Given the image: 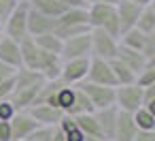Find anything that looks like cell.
<instances>
[{
  "mask_svg": "<svg viewBox=\"0 0 155 141\" xmlns=\"http://www.w3.org/2000/svg\"><path fill=\"white\" fill-rule=\"evenodd\" d=\"M119 43L130 49L140 51L149 62H155V34H144L136 28H130L119 37Z\"/></svg>",
  "mask_w": 155,
  "mask_h": 141,
  "instance_id": "1",
  "label": "cell"
},
{
  "mask_svg": "<svg viewBox=\"0 0 155 141\" xmlns=\"http://www.w3.org/2000/svg\"><path fill=\"white\" fill-rule=\"evenodd\" d=\"M89 41H91V58H100V60L108 62L117 56L119 41L113 39L110 34H106L102 28H91L89 30Z\"/></svg>",
  "mask_w": 155,
  "mask_h": 141,
  "instance_id": "2",
  "label": "cell"
},
{
  "mask_svg": "<svg viewBox=\"0 0 155 141\" xmlns=\"http://www.w3.org/2000/svg\"><path fill=\"white\" fill-rule=\"evenodd\" d=\"M2 34L13 39V41H21L28 34V5H17L13 9V13L7 17V22L2 24Z\"/></svg>",
  "mask_w": 155,
  "mask_h": 141,
  "instance_id": "3",
  "label": "cell"
},
{
  "mask_svg": "<svg viewBox=\"0 0 155 141\" xmlns=\"http://www.w3.org/2000/svg\"><path fill=\"white\" fill-rule=\"evenodd\" d=\"M77 88L85 92V96L89 98L94 111H96V109H104V107L115 105V88L98 86V83H91V81H87V79H83L81 83H77Z\"/></svg>",
  "mask_w": 155,
  "mask_h": 141,
  "instance_id": "4",
  "label": "cell"
},
{
  "mask_svg": "<svg viewBox=\"0 0 155 141\" xmlns=\"http://www.w3.org/2000/svg\"><path fill=\"white\" fill-rule=\"evenodd\" d=\"M115 107L119 111H127V113H134L136 109H140L142 107V88H138L136 83L117 86L115 88Z\"/></svg>",
  "mask_w": 155,
  "mask_h": 141,
  "instance_id": "5",
  "label": "cell"
},
{
  "mask_svg": "<svg viewBox=\"0 0 155 141\" xmlns=\"http://www.w3.org/2000/svg\"><path fill=\"white\" fill-rule=\"evenodd\" d=\"M60 58H62V62H66V60H77V58H91V41H89V32L62 41Z\"/></svg>",
  "mask_w": 155,
  "mask_h": 141,
  "instance_id": "6",
  "label": "cell"
},
{
  "mask_svg": "<svg viewBox=\"0 0 155 141\" xmlns=\"http://www.w3.org/2000/svg\"><path fill=\"white\" fill-rule=\"evenodd\" d=\"M87 69H89V58L66 60V62H62L60 81H64L66 86H77L87 77Z\"/></svg>",
  "mask_w": 155,
  "mask_h": 141,
  "instance_id": "7",
  "label": "cell"
},
{
  "mask_svg": "<svg viewBox=\"0 0 155 141\" xmlns=\"http://www.w3.org/2000/svg\"><path fill=\"white\" fill-rule=\"evenodd\" d=\"M87 81L98 83V86H108V88H117L115 75L110 71V64L106 60L100 58H89V69H87Z\"/></svg>",
  "mask_w": 155,
  "mask_h": 141,
  "instance_id": "8",
  "label": "cell"
},
{
  "mask_svg": "<svg viewBox=\"0 0 155 141\" xmlns=\"http://www.w3.org/2000/svg\"><path fill=\"white\" fill-rule=\"evenodd\" d=\"M41 124L34 122V118L28 111H15V115L9 120V128H11V141H26L28 135Z\"/></svg>",
  "mask_w": 155,
  "mask_h": 141,
  "instance_id": "9",
  "label": "cell"
},
{
  "mask_svg": "<svg viewBox=\"0 0 155 141\" xmlns=\"http://www.w3.org/2000/svg\"><path fill=\"white\" fill-rule=\"evenodd\" d=\"M26 111H28V113L34 118V122L41 124V126H58L60 120L66 115L62 109H58V107H53V105H32V107H28Z\"/></svg>",
  "mask_w": 155,
  "mask_h": 141,
  "instance_id": "10",
  "label": "cell"
},
{
  "mask_svg": "<svg viewBox=\"0 0 155 141\" xmlns=\"http://www.w3.org/2000/svg\"><path fill=\"white\" fill-rule=\"evenodd\" d=\"M58 26V17H49V15H43L34 9L28 7V34L30 37H38V34H47V32H53Z\"/></svg>",
  "mask_w": 155,
  "mask_h": 141,
  "instance_id": "11",
  "label": "cell"
},
{
  "mask_svg": "<svg viewBox=\"0 0 155 141\" xmlns=\"http://www.w3.org/2000/svg\"><path fill=\"white\" fill-rule=\"evenodd\" d=\"M119 62H123L134 75H138L147 64H149V60L140 54V51H136V49H130V47H125V45H121L119 43V47H117V56H115Z\"/></svg>",
  "mask_w": 155,
  "mask_h": 141,
  "instance_id": "12",
  "label": "cell"
},
{
  "mask_svg": "<svg viewBox=\"0 0 155 141\" xmlns=\"http://www.w3.org/2000/svg\"><path fill=\"white\" fill-rule=\"evenodd\" d=\"M140 11H142V7L130 2V0H119V2H117L115 13H117V17H119V24H121V30H123V32L136 26V19H138Z\"/></svg>",
  "mask_w": 155,
  "mask_h": 141,
  "instance_id": "13",
  "label": "cell"
},
{
  "mask_svg": "<svg viewBox=\"0 0 155 141\" xmlns=\"http://www.w3.org/2000/svg\"><path fill=\"white\" fill-rule=\"evenodd\" d=\"M45 79H60V71H62V58L58 54L51 51H43L38 56V69H36Z\"/></svg>",
  "mask_w": 155,
  "mask_h": 141,
  "instance_id": "14",
  "label": "cell"
},
{
  "mask_svg": "<svg viewBox=\"0 0 155 141\" xmlns=\"http://www.w3.org/2000/svg\"><path fill=\"white\" fill-rule=\"evenodd\" d=\"M136 132H138V128H136V124H134L132 113L119 111V113H117L115 132H113V139H110V141H132Z\"/></svg>",
  "mask_w": 155,
  "mask_h": 141,
  "instance_id": "15",
  "label": "cell"
},
{
  "mask_svg": "<svg viewBox=\"0 0 155 141\" xmlns=\"http://www.w3.org/2000/svg\"><path fill=\"white\" fill-rule=\"evenodd\" d=\"M113 15H115V7H113V5L89 2V7H87V22H89V28H102Z\"/></svg>",
  "mask_w": 155,
  "mask_h": 141,
  "instance_id": "16",
  "label": "cell"
},
{
  "mask_svg": "<svg viewBox=\"0 0 155 141\" xmlns=\"http://www.w3.org/2000/svg\"><path fill=\"white\" fill-rule=\"evenodd\" d=\"M0 62H5L13 69H21V51H19V43L5 37L0 39Z\"/></svg>",
  "mask_w": 155,
  "mask_h": 141,
  "instance_id": "17",
  "label": "cell"
},
{
  "mask_svg": "<svg viewBox=\"0 0 155 141\" xmlns=\"http://www.w3.org/2000/svg\"><path fill=\"white\" fill-rule=\"evenodd\" d=\"M117 113H119V109H117L115 105L104 107V109H96V111H94V115H96V120H98V124H100V130H102L104 139H108V141L113 139V132H115Z\"/></svg>",
  "mask_w": 155,
  "mask_h": 141,
  "instance_id": "18",
  "label": "cell"
},
{
  "mask_svg": "<svg viewBox=\"0 0 155 141\" xmlns=\"http://www.w3.org/2000/svg\"><path fill=\"white\" fill-rule=\"evenodd\" d=\"M19 51H21V66L36 71V69H38V56H41V49L36 47V43H34L32 37H26V39L19 41Z\"/></svg>",
  "mask_w": 155,
  "mask_h": 141,
  "instance_id": "19",
  "label": "cell"
},
{
  "mask_svg": "<svg viewBox=\"0 0 155 141\" xmlns=\"http://www.w3.org/2000/svg\"><path fill=\"white\" fill-rule=\"evenodd\" d=\"M72 120L77 122L79 130H81L85 137H102V139H104V135H102V130H100V124H98V120H96V115H94V113L72 115Z\"/></svg>",
  "mask_w": 155,
  "mask_h": 141,
  "instance_id": "20",
  "label": "cell"
},
{
  "mask_svg": "<svg viewBox=\"0 0 155 141\" xmlns=\"http://www.w3.org/2000/svg\"><path fill=\"white\" fill-rule=\"evenodd\" d=\"M81 113H94V107H91L89 98L85 96V92L74 86V90H72V103H70L66 115H81Z\"/></svg>",
  "mask_w": 155,
  "mask_h": 141,
  "instance_id": "21",
  "label": "cell"
},
{
  "mask_svg": "<svg viewBox=\"0 0 155 141\" xmlns=\"http://www.w3.org/2000/svg\"><path fill=\"white\" fill-rule=\"evenodd\" d=\"M28 7L38 11V13H43V15H49V17H60L66 11V7L60 2V0H30Z\"/></svg>",
  "mask_w": 155,
  "mask_h": 141,
  "instance_id": "22",
  "label": "cell"
},
{
  "mask_svg": "<svg viewBox=\"0 0 155 141\" xmlns=\"http://www.w3.org/2000/svg\"><path fill=\"white\" fill-rule=\"evenodd\" d=\"M58 130L62 132L64 141H85V135L79 130L77 122L72 120V115H64L58 124Z\"/></svg>",
  "mask_w": 155,
  "mask_h": 141,
  "instance_id": "23",
  "label": "cell"
},
{
  "mask_svg": "<svg viewBox=\"0 0 155 141\" xmlns=\"http://www.w3.org/2000/svg\"><path fill=\"white\" fill-rule=\"evenodd\" d=\"M58 24H62V26H89L87 9H66L58 17Z\"/></svg>",
  "mask_w": 155,
  "mask_h": 141,
  "instance_id": "24",
  "label": "cell"
},
{
  "mask_svg": "<svg viewBox=\"0 0 155 141\" xmlns=\"http://www.w3.org/2000/svg\"><path fill=\"white\" fill-rule=\"evenodd\" d=\"M134 28L140 30V32H144V34H155V9H153V5L142 7V11H140V15L136 19Z\"/></svg>",
  "mask_w": 155,
  "mask_h": 141,
  "instance_id": "25",
  "label": "cell"
},
{
  "mask_svg": "<svg viewBox=\"0 0 155 141\" xmlns=\"http://www.w3.org/2000/svg\"><path fill=\"white\" fill-rule=\"evenodd\" d=\"M108 64H110V71H113V75H115V81H117V86H127V83H134V79H136V75L123 64V62H119L117 58H113V60H108Z\"/></svg>",
  "mask_w": 155,
  "mask_h": 141,
  "instance_id": "26",
  "label": "cell"
},
{
  "mask_svg": "<svg viewBox=\"0 0 155 141\" xmlns=\"http://www.w3.org/2000/svg\"><path fill=\"white\" fill-rule=\"evenodd\" d=\"M36 47L43 49V51H51V54H58L62 51V39H58L53 32H47V34H38V37H32Z\"/></svg>",
  "mask_w": 155,
  "mask_h": 141,
  "instance_id": "27",
  "label": "cell"
},
{
  "mask_svg": "<svg viewBox=\"0 0 155 141\" xmlns=\"http://www.w3.org/2000/svg\"><path fill=\"white\" fill-rule=\"evenodd\" d=\"M132 118H134V124L138 130H155V111L140 107L132 113Z\"/></svg>",
  "mask_w": 155,
  "mask_h": 141,
  "instance_id": "28",
  "label": "cell"
},
{
  "mask_svg": "<svg viewBox=\"0 0 155 141\" xmlns=\"http://www.w3.org/2000/svg\"><path fill=\"white\" fill-rule=\"evenodd\" d=\"M134 83L138 88H149V86H155V62H149L134 79Z\"/></svg>",
  "mask_w": 155,
  "mask_h": 141,
  "instance_id": "29",
  "label": "cell"
},
{
  "mask_svg": "<svg viewBox=\"0 0 155 141\" xmlns=\"http://www.w3.org/2000/svg\"><path fill=\"white\" fill-rule=\"evenodd\" d=\"M58 126H36L26 141H53V135H55Z\"/></svg>",
  "mask_w": 155,
  "mask_h": 141,
  "instance_id": "30",
  "label": "cell"
},
{
  "mask_svg": "<svg viewBox=\"0 0 155 141\" xmlns=\"http://www.w3.org/2000/svg\"><path fill=\"white\" fill-rule=\"evenodd\" d=\"M102 30H104L106 34H110L113 39H117V41H119V37L123 34V30H121V24H119V17H117V13H115V15H113V17H110V19H108L104 26H102Z\"/></svg>",
  "mask_w": 155,
  "mask_h": 141,
  "instance_id": "31",
  "label": "cell"
},
{
  "mask_svg": "<svg viewBox=\"0 0 155 141\" xmlns=\"http://www.w3.org/2000/svg\"><path fill=\"white\" fill-rule=\"evenodd\" d=\"M142 107L149 111H155V86L142 88Z\"/></svg>",
  "mask_w": 155,
  "mask_h": 141,
  "instance_id": "32",
  "label": "cell"
},
{
  "mask_svg": "<svg viewBox=\"0 0 155 141\" xmlns=\"http://www.w3.org/2000/svg\"><path fill=\"white\" fill-rule=\"evenodd\" d=\"M17 7V2L15 0H0V22H7V17L13 13V9Z\"/></svg>",
  "mask_w": 155,
  "mask_h": 141,
  "instance_id": "33",
  "label": "cell"
},
{
  "mask_svg": "<svg viewBox=\"0 0 155 141\" xmlns=\"http://www.w3.org/2000/svg\"><path fill=\"white\" fill-rule=\"evenodd\" d=\"M13 115H15V109L9 103V98L7 100H0V122H9Z\"/></svg>",
  "mask_w": 155,
  "mask_h": 141,
  "instance_id": "34",
  "label": "cell"
},
{
  "mask_svg": "<svg viewBox=\"0 0 155 141\" xmlns=\"http://www.w3.org/2000/svg\"><path fill=\"white\" fill-rule=\"evenodd\" d=\"M13 88H15L13 77H11V79H5V81H0V100H7V98L13 94Z\"/></svg>",
  "mask_w": 155,
  "mask_h": 141,
  "instance_id": "35",
  "label": "cell"
},
{
  "mask_svg": "<svg viewBox=\"0 0 155 141\" xmlns=\"http://www.w3.org/2000/svg\"><path fill=\"white\" fill-rule=\"evenodd\" d=\"M60 2L66 9H87L89 7V0H60Z\"/></svg>",
  "mask_w": 155,
  "mask_h": 141,
  "instance_id": "36",
  "label": "cell"
},
{
  "mask_svg": "<svg viewBox=\"0 0 155 141\" xmlns=\"http://www.w3.org/2000/svg\"><path fill=\"white\" fill-rule=\"evenodd\" d=\"M15 71H17V69L9 66V64H5V62H0V81H5V79H11V77L15 75Z\"/></svg>",
  "mask_w": 155,
  "mask_h": 141,
  "instance_id": "37",
  "label": "cell"
},
{
  "mask_svg": "<svg viewBox=\"0 0 155 141\" xmlns=\"http://www.w3.org/2000/svg\"><path fill=\"white\" fill-rule=\"evenodd\" d=\"M132 141H155V130H138Z\"/></svg>",
  "mask_w": 155,
  "mask_h": 141,
  "instance_id": "38",
  "label": "cell"
},
{
  "mask_svg": "<svg viewBox=\"0 0 155 141\" xmlns=\"http://www.w3.org/2000/svg\"><path fill=\"white\" fill-rule=\"evenodd\" d=\"M0 141H11V128H9V122H0Z\"/></svg>",
  "mask_w": 155,
  "mask_h": 141,
  "instance_id": "39",
  "label": "cell"
},
{
  "mask_svg": "<svg viewBox=\"0 0 155 141\" xmlns=\"http://www.w3.org/2000/svg\"><path fill=\"white\" fill-rule=\"evenodd\" d=\"M130 2H134L138 7H147V5H153V0H130Z\"/></svg>",
  "mask_w": 155,
  "mask_h": 141,
  "instance_id": "40",
  "label": "cell"
},
{
  "mask_svg": "<svg viewBox=\"0 0 155 141\" xmlns=\"http://www.w3.org/2000/svg\"><path fill=\"white\" fill-rule=\"evenodd\" d=\"M89 2H104V5H113V7H117L119 0H89Z\"/></svg>",
  "mask_w": 155,
  "mask_h": 141,
  "instance_id": "41",
  "label": "cell"
},
{
  "mask_svg": "<svg viewBox=\"0 0 155 141\" xmlns=\"http://www.w3.org/2000/svg\"><path fill=\"white\" fill-rule=\"evenodd\" d=\"M85 141H108V139H102V137H85Z\"/></svg>",
  "mask_w": 155,
  "mask_h": 141,
  "instance_id": "42",
  "label": "cell"
},
{
  "mask_svg": "<svg viewBox=\"0 0 155 141\" xmlns=\"http://www.w3.org/2000/svg\"><path fill=\"white\" fill-rule=\"evenodd\" d=\"M53 141H64V137H62V132H60V130H55V135H53Z\"/></svg>",
  "mask_w": 155,
  "mask_h": 141,
  "instance_id": "43",
  "label": "cell"
},
{
  "mask_svg": "<svg viewBox=\"0 0 155 141\" xmlns=\"http://www.w3.org/2000/svg\"><path fill=\"white\" fill-rule=\"evenodd\" d=\"M15 2H17V5H28L30 0H15Z\"/></svg>",
  "mask_w": 155,
  "mask_h": 141,
  "instance_id": "44",
  "label": "cell"
},
{
  "mask_svg": "<svg viewBox=\"0 0 155 141\" xmlns=\"http://www.w3.org/2000/svg\"><path fill=\"white\" fill-rule=\"evenodd\" d=\"M0 32H2V22H0Z\"/></svg>",
  "mask_w": 155,
  "mask_h": 141,
  "instance_id": "45",
  "label": "cell"
},
{
  "mask_svg": "<svg viewBox=\"0 0 155 141\" xmlns=\"http://www.w3.org/2000/svg\"><path fill=\"white\" fill-rule=\"evenodd\" d=\"M0 39H2V32H0Z\"/></svg>",
  "mask_w": 155,
  "mask_h": 141,
  "instance_id": "46",
  "label": "cell"
}]
</instances>
